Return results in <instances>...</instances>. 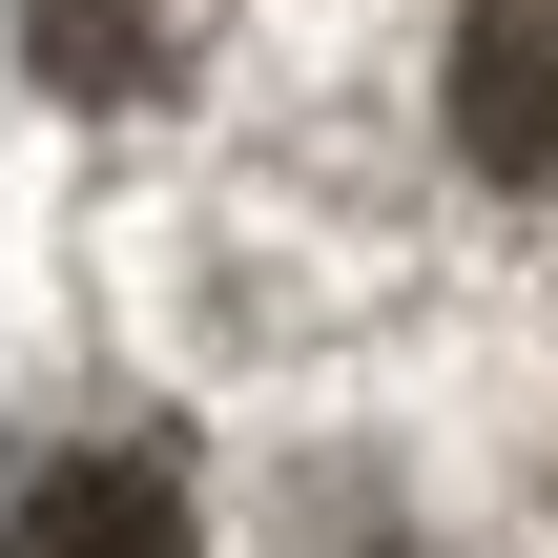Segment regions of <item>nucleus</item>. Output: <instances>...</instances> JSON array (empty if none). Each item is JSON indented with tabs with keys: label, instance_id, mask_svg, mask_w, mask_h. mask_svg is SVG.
<instances>
[{
	"label": "nucleus",
	"instance_id": "obj_3",
	"mask_svg": "<svg viewBox=\"0 0 558 558\" xmlns=\"http://www.w3.org/2000/svg\"><path fill=\"white\" fill-rule=\"evenodd\" d=\"M145 21H166V0H21L41 83H124V62H145Z\"/></svg>",
	"mask_w": 558,
	"mask_h": 558
},
{
	"label": "nucleus",
	"instance_id": "obj_1",
	"mask_svg": "<svg viewBox=\"0 0 558 558\" xmlns=\"http://www.w3.org/2000/svg\"><path fill=\"white\" fill-rule=\"evenodd\" d=\"M456 145L497 186H558V0H476L456 21Z\"/></svg>",
	"mask_w": 558,
	"mask_h": 558
},
{
	"label": "nucleus",
	"instance_id": "obj_2",
	"mask_svg": "<svg viewBox=\"0 0 558 558\" xmlns=\"http://www.w3.org/2000/svg\"><path fill=\"white\" fill-rule=\"evenodd\" d=\"M0 558H186V476L166 456H41L0 497Z\"/></svg>",
	"mask_w": 558,
	"mask_h": 558
}]
</instances>
